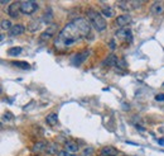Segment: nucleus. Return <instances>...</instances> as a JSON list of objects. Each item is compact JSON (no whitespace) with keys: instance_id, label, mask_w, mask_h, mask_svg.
Wrapping results in <instances>:
<instances>
[{"instance_id":"22","label":"nucleus","mask_w":164,"mask_h":156,"mask_svg":"<svg viewBox=\"0 0 164 156\" xmlns=\"http://www.w3.org/2000/svg\"><path fill=\"white\" fill-rule=\"evenodd\" d=\"M42 18H43V19H42L43 22L47 23V24H49V23L52 22V18H53V15H52V10H51V9H48V14L46 13L42 17Z\"/></svg>"},{"instance_id":"14","label":"nucleus","mask_w":164,"mask_h":156,"mask_svg":"<svg viewBox=\"0 0 164 156\" xmlns=\"http://www.w3.org/2000/svg\"><path fill=\"white\" fill-rule=\"evenodd\" d=\"M46 123L48 124V126H56L57 123H58V114L57 113H51V114H48L47 117H46Z\"/></svg>"},{"instance_id":"18","label":"nucleus","mask_w":164,"mask_h":156,"mask_svg":"<svg viewBox=\"0 0 164 156\" xmlns=\"http://www.w3.org/2000/svg\"><path fill=\"white\" fill-rule=\"evenodd\" d=\"M105 18H111V17L114 15V10H113V8H110V6H105L102 9V13H101Z\"/></svg>"},{"instance_id":"16","label":"nucleus","mask_w":164,"mask_h":156,"mask_svg":"<svg viewBox=\"0 0 164 156\" xmlns=\"http://www.w3.org/2000/svg\"><path fill=\"white\" fill-rule=\"evenodd\" d=\"M47 154L49 155H58L59 154V150H58V145L56 142H52V143H48L47 146Z\"/></svg>"},{"instance_id":"8","label":"nucleus","mask_w":164,"mask_h":156,"mask_svg":"<svg viewBox=\"0 0 164 156\" xmlns=\"http://www.w3.org/2000/svg\"><path fill=\"white\" fill-rule=\"evenodd\" d=\"M150 10L154 15H160L164 13V3L163 2H154L150 6Z\"/></svg>"},{"instance_id":"10","label":"nucleus","mask_w":164,"mask_h":156,"mask_svg":"<svg viewBox=\"0 0 164 156\" xmlns=\"http://www.w3.org/2000/svg\"><path fill=\"white\" fill-rule=\"evenodd\" d=\"M119 61H120V58H119L117 56H115V55H110V56L106 57V60H103L102 65H103V66H115V67H117Z\"/></svg>"},{"instance_id":"9","label":"nucleus","mask_w":164,"mask_h":156,"mask_svg":"<svg viewBox=\"0 0 164 156\" xmlns=\"http://www.w3.org/2000/svg\"><path fill=\"white\" fill-rule=\"evenodd\" d=\"M131 22V17L129 15V14H123V15H119L117 18H116V23H117V25L119 27H121V28H124V27H126V25Z\"/></svg>"},{"instance_id":"21","label":"nucleus","mask_w":164,"mask_h":156,"mask_svg":"<svg viewBox=\"0 0 164 156\" xmlns=\"http://www.w3.org/2000/svg\"><path fill=\"white\" fill-rule=\"evenodd\" d=\"M2 29L3 31H10L12 28H13V24H12V22L10 20H8V19H3L2 20Z\"/></svg>"},{"instance_id":"11","label":"nucleus","mask_w":164,"mask_h":156,"mask_svg":"<svg viewBox=\"0 0 164 156\" xmlns=\"http://www.w3.org/2000/svg\"><path fill=\"white\" fill-rule=\"evenodd\" d=\"M25 32V27L22 24H15L13 25V28L9 31V34L12 37H16V36H20V34H23Z\"/></svg>"},{"instance_id":"30","label":"nucleus","mask_w":164,"mask_h":156,"mask_svg":"<svg viewBox=\"0 0 164 156\" xmlns=\"http://www.w3.org/2000/svg\"><path fill=\"white\" fill-rule=\"evenodd\" d=\"M8 3H9L8 0H6V2H5V0H2V5H5V4H8Z\"/></svg>"},{"instance_id":"15","label":"nucleus","mask_w":164,"mask_h":156,"mask_svg":"<svg viewBox=\"0 0 164 156\" xmlns=\"http://www.w3.org/2000/svg\"><path fill=\"white\" fill-rule=\"evenodd\" d=\"M47 142H44V141H38V142H36L34 143V146L32 147V151L33 152H40V151H43V150H47Z\"/></svg>"},{"instance_id":"31","label":"nucleus","mask_w":164,"mask_h":156,"mask_svg":"<svg viewBox=\"0 0 164 156\" xmlns=\"http://www.w3.org/2000/svg\"><path fill=\"white\" fill-rule=\"evenodd\" d=\"M82 156H86V155H82Z\"/></svg>"},{"instance_id":"1","label":"nucleus","mask_w":164,"mask_h":156,"mask_svg":"<svg viewBox=\"0 0 164 156\" xmlns=\"http://www.w3.org/2000/svg\"><path fill=\"white\" fill-rule=\"evenodd\" d=\"M91 27L86 18H76L72 22L67 23L62 31L54 38L53 46L57 51H66L76 43L87 38Z\"/></svg>"},{"instance_id":"3","label":"nucleus","mask_w":164,"mask_h":156,"mask_svg":"<svg viewBox=\"0 0 164 156\" xmlns=\"http://www.w3.org/2000/svg\"><path fill=\"white\" fill-rule=\"evenodd\" d=\"M38 4L32 0H25V2H20V13L25 15H30L38 10Z\"/></svg>"},{"instance_id":"19","label":"nucleus","mask_w":164,"mask_h":156,"mask_svg":"<svg viewBox=\"0 0 164 156\" xmlns=\"http://www.w3.org/2000/svg\"><path fill=\"white\" fill-rule=\"evenodd\" d=\"M116 5L120 8V9H123V10H129V9H133L131 8V4L130 2H117Z\"/></svg>"},{"instance_id":"26","label":"nucleus","mask_w":164,"mask_h":156,"mask_svg":"<svg viewBox=\"0 0 164 156\" xmlns=\"http://www.w3.org/2000/svg\"><path fill=\"white\" fill-rule=\"evenodd\" d=\"M155 100L157 102H163L164 100V94H158L157 97H155Z\"/></svg>"},{"instance_id":"6","label":"nucleus","mask_w":164,"mask_h":156,"mask_svg":"<svg viewBox=\"0 0 164 156\" xmlns=\"http://www.w3.org/2000/svg\"><path fill=\"white\" fill-rule=\"evenodd\" d=\"M115 36L120 39H124V41H131V38H133L131 31L129 28H120L119 31H116Z\"/></svg>"},{"instance_id":"13","label":"nucleus","mask_w":164,"mask_h":156,"mask_svg":"<svg viewBox=\"0 0 164 156\" xmlns=\"http://www.w3.org/2000/svg\"><path fill=\"white\" fill-rule=\"evenodd\" d=\"M101 154L103 156H117L119 151L113 146H106V147H103V149L101 150Z\"/></svg>"},{"instance_id":"32","label":"nucleus","mask_w":164,"mask_h":156,"mask_svg":"<svg viewBox=\"0 0 164 156\" xmlns=\"http://www.w3.org/2000/svg\"><path fill=\"white\" fill-rule=\"evenodd\" d=\"M163 85H164V83H163Z\"/></svg>"},{"instance_id":"23","label":"nucleus","mask_w":164,"mask_h":156,"mask_svg":"<svg viewBox=\"0 0 164 156\" xmlns=\"http://www.w3.org/2000/svg\"><path fill=\"white\" fill-rule=\"evenodd\" d=\"M130 4H131L133 9H138V8L141 6V5L144 4V2H130Z\"/></svg>"},{"instance_id":"29","label":"nucleus","mask_w":164,"mask_h":156,"mask_svg":"<svg viewBox=\"0 0 164 156\" xmlns=\"http://www.w3.org/2000/svg\"><path fill=\"white\" fill-rule=\"evenodd\" d=\"M158 143L162 145V146H164V138H159V140H158Z\"/></svg>"},{"instance_id":"17","label":"nucleus","mask_w":164,"mask_h":156,"mask_svg":"<svg viewBox=\"0 0 164 156\" xmlns=\"http://www.w3.org/2000/svg\"><path fill=\"white\" fill-rule=\"evenodd\" d=\"M12 65L18 69H22V70H28V69H30V65L25 61H13Z\"/></svg>"},{"instance_id":"25","label":"nucleus","mask_w":164,"mask_h":156,"mask_svg":"<svg viewBox=\"0 0 164 156\" xmlns=\"http://www.w3.org/2000/svg\"><path fill=\"white\" fill-rule=\"evenodd\" d=\"M57 156H75V155L71 154V152H68V151H66V150H61Z\"/></svg>"},{"instance_id":"5","label":"nucleus","mask_w":164,"mask_h":156,"mask_svg":"<svg viewBox=\"0 0 164 156\" xmlns=\"http://www.w3.org/2000/svg\"><path fill=\"white\" fill-rule=\"evenodd\" d=\"M20 14V2H14L8 8V15L10 18H18Z\"/></svg>"},{"instance_id":"7","label":"nucleus","mask_w":164,"mask_h":156,"mask_svg":"<svg viewBox=\"0 0 164 156\" xmlns=\"http://www.w3.org/2000/svg\"><path fill=\"white\" fill-rule=\"evenodd\" d=\"M57 28H58V27H57V24H52V25H49V27L40 34V37H39V38H40L42 41H47V39L52 38V37H53V34L56 33Z\"/></svg>"},{"instance_id":"2","label":"nucleus","mask_w":164,"mask_h":156,"mask_svg":"<svg viewBox=\"0 0 164 156\" xmlns=\"http://www.w3.org/2000/svg\"><path fill=\"white\" fill-rule=\"evenodd\" d=\"M86 15H87V20L91 23V25L97 32H102V31L106 29V25H107L106 20H105L103 15L100 12L95 10V9H89Z\"/></svg>"},{"instance_id":"4","label":"nucleus","mask_w":164,"mask_h":156,"mask_svg":"<svg viewBox=\"0 0 164 156\" xmlns=\"http://www.w3.org/2000/svg\"><path fill=\"white\" fill-rule=\"evenodd\" d=\"M89 56H90V50H83L81 52H77L75 56H72L71 62L73 66H81L86 60H87Z\"/></svg>"},{"instance_id":"24","label":"nucleus","mask_w":164,"mask_h":156,"mask_svg":"<svg viewBox=\"0 0 164 156\" xmlns=\"http://www.w3.org/2000/svg\"><path fill=\"white\" fill-rule=\"evenodd\" d=\"M13 118H14V116L10 113V112H6V113L3 116V119H4V121H12Z\"/></svg>"},{"instance_id":"20","label":"nucleus","mask_w":164,"mask_h":156,"mask_svg":"<svg viewBox=\"0 0 164 156\" xmlns=\"http://www.w3.org/2000/svg\"><path fill=\"white\" fill-rule=\"evenodd\" d=\"M22 54V47H12L8 50V55L9 56H18Z\"/></svg>"},{"instance_id":"27","label":"nucleus","mask_w":164,"mask_h":156,"mask_svg":"<svg viewBox=\"0 0 164 156\" xmlns=\"http://www.w3.org/2000/svg\"><path fill=\"white\" fill-rule=\"evenodd\" d=\"M91 154H92V149H90V147L83 151V155H86V156H91Z\"/></svg>"},{"instance_id":"28","label":"nucleus","mask_w":164,"mask_h":156,"mask_svg":"<svg viewBox=\"0 0 164 156\" xmlns=\"http://www.w3.org/2000/svg\"><path fill=\"white\" fill-rule=\"evenodd\" d=\"M110 48H111V50H115V41H114V39L110 42Z\"/></svg>"},{"instance_id":"12","label":"nucleus","mask_w":164,"mask_h":156,"mask_svg":"<svg viewBox=\"0 0 164 156\" xmlns=\"http://www.w3.org/2000/svg\"><path fill=\"white\" fill-rule=\"evenodd\" d=\"M65 149H66V151L75 155L77 151H79V145H77L75 141H67L65 143Z\"/></svg>"}]
</instances>
